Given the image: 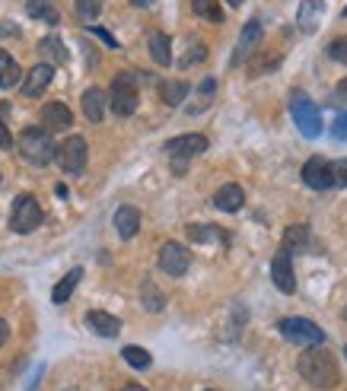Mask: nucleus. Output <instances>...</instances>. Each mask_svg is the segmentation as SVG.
Masks as SVG:
<instances>
[{
    "mask_svg": "<svg viewBox=\"0 0 347 391\" xmlns=\"http://www.w3.org/2000/svg\"><path fill=\"white\" fill-rule=\"evenodd\" d=\"M299 376L306 378L315 388H334L338 385V366H334V357L325 353L322 347H309L306 353H299L297 359Z\"/></svg>",
    "mask_w": 347,
    "mask_h": 391,
    "instance_id": "obj_1",
    "label": "nucleus"
},
{
    "mask_svg": "<svg viewBox=\"0 0 347 391\" xmlns=\"http://www.w3.org/2000/svg\"><path fill=\"white\" fill-rule=\"evenodd\" d=\"M20 153H22V159L32 165H48L51 159H55L57 146L45 128H26L20 134Z\"/></svg>",
    "mask_w": 347,
    "mask_h": 391,
    "instance_id": "obj_2",
    "label": "nucleus"
},
{
    "mask_svg": "<svg viewBox=\"0 0 347 391\" xmlns=\"http://www.w3.org/2000/svg\"><path fill=\"white\" fill-rule=\"evenodd\" d=\"M290 115H293V124L299 128L303 137H319L322 134V111L313 99L306 96V92H293L290 96Z\"/></svg>",
    "mask_w": 347,
    "mask_h": 391,
    "instance_id": "obj_3",
    "label": "nucleus"
},
{
    "mask_svg": "<svg viewBox=\"0 0 347 391\" xmlns=\"http://www.w3.org/2000/svg\"><path fill=\"white\" fill-rule=\"evenodd\" d=\"M42 220H45L42 204L32 194H20L13 200V210H10V229L13 233H32V229L42 226Z\"/></svg>",
    "mask_w": 347,
    "mask_h": 391,
    "instance_id": "obj_4",
    "label": "nucleus"
},
{
    "mask_svg": "<svg viewBox=\"0 0 347 391\" xmlns=\"http://www.w3.org/2000/svg\"><path fill=\"white\" fill-rule=\"evenodd\" d=\"M137 90H134V74H118L115 83H111V92H109V105L118 118H131L137 111Z\"/></svg>",
    "mask_w": 347,
    "mask_h": 391,
    "instance_id": "obj_5",
    "label": "nucleus"
},
{
    "mask_svg": "<svg viewBox=\"0 0 347 391\" xmlns=\"http://www.w3.org/2000/svg\"><path fill=\"white\" fill-rule=\"evenodd\" d=\"M204 150H207V137L204 134H182V137H172L166 144V153L175 159V172H182L188 159L201 156Z\"/></svg>",
    "mask_w": 347,
    "mask_h": 391,
    "instance_id": "obj_6",
    "label": "nucleus"
},
{
    "mask_svg": "<svg viewBox=\"0 0 347 391\" xmlns=\"http://www.w3.org/2000/svg\"><path fill=\"white\" fill-rule=\"evenodd\" d=\"M278 331L290 343H309V347H319V343L325 341V334H322L319 324L306 322V318H284V322L278 324Z\"/></svg>",
    "mask_w": 347,
    "mask_h": 391,
    "instance_id": "obj_7",
    "label": "nucleus"
},
{
    "mask_svg": "<svg viewBox=\"0 0 347 391\" xmlns=\"http://www.w3.org/2000/svg\"><path fill=\"white\" fill-rule=\"evenodd\" d=\"M57 165H61L67 175H80L86 169V140L83 137H67L55 153Z\"/></svg>",
    "mask_w": 347,
    "mask_h": 391,
    "instance_id": "obj_8",
    "label": "nucleus"
},
{
    "mask_svg": "<svg viewBox=\"0 0 347 391\" xmlns=\"http://www.w3.org/2000/svg\"><path fill=\"white\" fill-rule=\"evenodd\" d=\"M160 268L166 270L169 277H182L188 268H191V252L179 242H166L160 248Z\"/></svg>",
    "mask_w": 347,
    "mask_h": 391,
    "instance_id": "obj_9",
    "label": "nucleus"
},
{
    "mask_svg": "<svg viewBox=\"0 0 347 391\" xmlns=\"http://www.w3.org/2000/svg\"><path fill=\"white\" fill-rule=\"evenodd\" d=\"M303 181L309 188H319V191H332V163L325 156H313L303 165Z\"/></svg>",
    "mask_w": 347,
    "mask_h": 391,
    "instance_id": "obj_10",
    "label": "nucleus"
},
{
    "mask_svg": "<svg viewBox=\"0 0 347 391\" xmlns=\"http://www.w3.org/2000/svg\"><path fill=\"white\" fill-rule=\"evenodd\" d=\"M51 76H55V67H48V64H35V67L22 76V86H20L22 96H26V99H39L45 90H48Z\"/></svg>",
    "mask_w": 347,
    "mask_h": 391,
    "instance_id": "obj_11",
    "label": "nucleus"
},
{
    "mask_svg": "<svg viewBox=\"0 0 347 391\" xmlns=\"http://www.w3.org/2000/svg\"><path fill=\"white\" fill-rule=\"evenodd\" d=\"M271 277H274V287H278L280 293H287V296L297 293V274H293V264H290V254L287 252H280L278 258H274Z\"/></svg>",
    "mask_w": 347,
    "mask_h": 391,
    "instance_id": "obj_12",
    "label": "nucleus"
},
{
    "mask_svg": "<svg viewBox=\"0 0 347 391\" xmlns=\"http://www.w3.org/2000/svg\"><path fill=\"white\" fill-rule=\"evenodd\" d=\"M258 39H261V22L258 20H252V22H245V29H243V39H239V45H236V51H233V67H239V64H245L249 61V55H252V48L258 45Z\"/></svg>",
    "mask_w": 347,
    "mask_h": 391,
    "instance_id": "obj_13",
    "label": "nucleus"
},
{
    "mask_svg": "<svg viewBox=\"0 0 347 391\" xmlns=\"http://www.w3.org/2000/svg\"><path fill=\"white\" fill-rule=\"evenodd\" d=\"M42 124H45V130H67L70 124H74V111L67 109L64 102H48L42 109Z\"/></svg>",
    "mask_w": 347,
    "mask_h": 391,
    "instance_id": "obj_14",
    "label": "nucleus"
},
{
    "mask_svg": "<svg viewBox=\"0 0 347 391\" xmlns=\"http://www.w3.org/2000/svg\"><path fill=\"white\" fill-rule=\"evenodd\" d=\"M115 229H118L121 239H134L140 229V210L131 204H121L118 210H115Z\"/></svg>",
    "mask_w": 347,
    "mask_h": 391,
    "instance_id": "obj_15",
    "label": "nucleus"
},
{
    "mask_svg": "<svg viewBox=\"0 0 347 391\" xmlns=\"http://www.w3.org/2000/svg\"><path fill=\"white\" fill-rule=\"evenodd\" d=\"M86 324H90L99 337H118L121 334V322H118V318L109 315V312H99V309L86 312Z\"/></svg>",
    "mask_w": 347,
    "mask_h": 391,
    "instance_id": "obj_16",
    "label": "nucleus"
},
{
    "mask_svg": "<svg viewBox=\"0 0 347 391\" xmlns=\"http://www.w3.org/2000/svg\"><path fill=\"white\" fill-rule=\"evenodd\" d=\"M322 10H325V4H322V0H303V4H299V13H297V22H299V29H303L306 35H313L315 29H319V20H322Z\"/></svg>",
    "mask_w": 347,
    "mask_h": 391,
    "instance_id": "obj_17",
    "label": "nucleus"
},
{
    "mask_svg": "<svg viewBox=\"0 0 347 391\" xmlns=\"http://www.w3.org/2000/svg\"><path fill=\"white\" fill-rule=\"evenodd\" d=\"M80 102H83V115H86V121L99 124V121L105 118V105H109V96H105L102 90H96V86H93V90H86Z\"/></svg>",
    "mask_w": 347,
    "mask_h": 391,
    "instance_id": "obj_18",
    "label": "nucleus"
},
{
    "mask_svg": "<svg viewBox=\"0 0 347 391\" xmlns=\"http://www.w3.org/2000/svg\"><path fill=\"white\" fill-rule=\"evenodd\" d=\"M39 57H42L48 67H57V64L67 61V48H64V41L57 39V35H45V39L39 41Z\"/></svg>",
    "mask_w": 347,
    "mask_h": 391,
    "instance_id": "obj_19",
    "label": "nucleus"
},
{
    "mask_svg": "<svg viewBox=\"0 0 347 391\" xmlns=\"http://www.w3.org/2000/svg\"><path fill=\"white\" fill-rule=\"evenodd\" d=\"M306 248H309V226H306V223L287 226V233H284V248H280V252L299 254V252H306Z\"/></svg>",
    "mask_w": 347,
    "mask_h": 391,
    "instance_id": "obj_20",
    "label": "nucleus"
},
{
    "mask_svg": "<svg viewBox=\"0 0 347 391\" xmlns=\"http://www.w3.org/2000/svg\"><path fill=\"white\" fill-rule=\"evenodd\" d=\"M243 200H245V194L239 185H223V188H217V194H214V204L220 207L223 213H236L239 207H243Z\"/></svg>",
    "mask_w": 347,
    "mask_h": 391,
    "instance_id": "obj_21",
    "label": "nucleus"
},
{
    "mask_svg": "<svg viewBox=\"0 0 347 391\" xmlns=\"http://www.w3.org/2000/svg\"><path fill=\"white\" fill-rule=\"evenodd\" d=\"M188 239L191 242H229V233L220 226H210V223H188Z\"/></svg>",
    "mask_w": 347,
    "mask_h": 391,
    "instance_id": "obj_22",
    "label": "nucleus"
},
{
    "mask_svg": "<svg viewBox=\"0 0 347 391\" xmlns=\"http://www.w3.org/2000/svg\"><path fill=\"white\" fill-rule=\"evenodd\" d=\"M83 280V268H74V270H67L64 274V280H57L55 283V289H51V302H67L70 296H74V289H76V283Z\"/></svg>",
    "mask_w": 347,
    "mask_h": 391,
    "instance_id": "obj_23",
    "label": "nucleus"
},
{
    "mask_svg": "<svg viewBox=\"0 0 347 391\" xmlns=\"http://www.w3.org/2000/svg\"><path fill=\"white\" fill-rule=\"evenodd\" d=\"M150 57L160 67H169L172 64V41H169L166 32H150Z\"/></svg>",
    "mask_w": 347,
    "mask_h": 391,
    "instance_id": "obj_24",
    "label": "nucleus"
},
{
    "mask_svg": "<svg viewBox=\"0 0 347 391\" xmlns=\"http://www.w3.org/2000/svg\"><path fill=\"white\" fill-rule=\"evenodd\" d=\"M20 80H22V70L16 64V57L7 55V51H0V86L4 90H13Z\"/></svg>",
    "mask_w": 347,
    "mask_h": 391,
    "instance_id": "obj_25",
    "label": "nucleus"
},
{
    "mask_svg": "<svg viewBox=\"0 0 347 391\" xmlns=\"http://www.w3.org/2000/svg\"><path fill=\"white\" fill-rule=\"evenodd\" d=\"M26 13L32 16V20L48 22V26H57V22H61V13L51 7L48 0H29V4H26Z\"/></svg>",
    "mask_w": 347,
    "mask_h": 391,
    "instance_id": "obj_26",
    "label": "nucleus"
},
{
    "mask_svg": "<svg viewBox=\"0 0 347 391\" xmlns=\"http://www.w3.org/2000/svg\"><path fill=\"white\" fill-rule=\"evenodd\" d=\"M188 90H191L188 83L169 80V83H163V86H160V99H163L166 105H182V102L188 99Z\"/></svg>",
    "mask_w": 347,
    "mask_h": 391,
    "instance_id": "obj_27",
    "label": "nucleus"
},
{
    "mask_svg": "<svg viewBox=\"0 0 347 391\" xmlns=\"http://www.w3.org/2000/svg\"><path fill=\"white\" fill-rule=\"evenodd\" d=\"M191 10L207 22H223V10L217 0H191Z\"/></svg>",
    "mask_w": 347,
    "mask_h": 391,
    "instance_id": "obj_28",
    "label": "nucleus"
},
{
    "mask_svg": "<svg viewBox=\"0 0 347 391\" xmlns=\"http://www.w3.org/2000/svg\"><path fill=\"white\" fill-rule=\"evenodd\" d=\"M121 357H125V363L131 366V369H150L153 366V357L147 350H140V347H125Z\"/></svg>",
    "mask_w": 347,
    "mask_h": 391,
    "instance_id": "obj_29",
    "label": "nucleus"
},
{
    "mask_svg": "<svg viewBox=\"0 0 347 391\" xmlns=\"http://www.w3.org/2000/svg\"><path fill=\"white\" fill-rule=\"evenodd\" d=\"M76 4V16L86 22H93L99 16V10H102V0H74Z\"/></svg>",
    "mask_w": 347,
    "mask_h": 391,
    "instance_id": "obj_30",
    "label": "nucleus"
},
{
    "mask_svg": "<svg viewBox=\"0 0 347 391\" xmlns=\"http://www.w3.org/2000/svg\"><path fill=\"white\" fill-rule=\"evenodd\" d=\"M144 306L150 312H160L163 309V296L156 293V287H153V283H144Z\"/></svg>",
    "mask_w": 347,
    "mask_h": 391,
    "instance_id": "obj_31",
    "label": "nucleus"
},
{
    "mask_svg": "<svg viewBox=\"0 0 347 391\" xmlns=\"http://www.w3.org/2000/svg\"><path fill=\"white\" fill-rule=\"evenodd\" d=\"M204 57H207V48H204V45H195V48H188L185 51V57H182V67H195V64H201Z\"/></svg>",
    "mask_w": 347,
    "mask_h": 391,
    "instance_id": "obj_32",
    "label": "nucleus"
},
{
    "mask_svg": "<svg viewBox=\"0 0 347 391\" xmlns=\"http://www.w3.org/2000/svg\"><path fill=\"white\" fill-rule=\"evenodd\" d=\"M332 185L334 188H344L347 185V159H338V163H332Z\"/></svg>",
    "mask_w": 347,
    "mask_h": 391,
    "instance_id": "obj_33",
    "label": "nucleus"
},
{
    "mask_svg": "<svg viewBox=\"0 0 347 391\" xmlns=\"http://www.w3.org/2000/svg\"><path fill=\"white\" fill-rule=\"evenodd\" d=\"M328 57H332V61H338V64H347V39L332 41V45H328Z\"/></svg>",
    "mask_w": 347,
    "mask_h": 391,
    "instance_id": "obj_34",
    "label": "nucleus"
},
{
    "mask_svg": "<svg viewBox=\"0 0 347 391\" xmlns=\"http://www.w3.org/2000/svg\"><path fill=\"white\" fill-rule=\"evenodd\" d=\"M332 137L347 140V111H341V115L332 121Z\"/></svg>",
    "mask_w": 347,
    "mask_h": 391,
    "instance_id": "obj_35",
    "label": "nucleus"
},
{
    "mask_svg": "<svg viewBox=\"0 0 347 391\" xmlns=\"http://www.w3.org/2000/svg\"><path fill=\"white\" fill-rule=\"evenodd\" d=\"M198 92H201V99H204V102H207V99L217 92V80H214V76H207V80L201 83V90H198Z\"/></svg>",
    "mask_w": 347,
    "mask_h": 391,
    "instance_id": "obj_36",
    "label": "nucleus"
},
{
    "mask_svg": "<svg viewBox=\"0 0 347 391\" xmlns=\"http://www.w3.org/2000/svg\"><path fill=\"white\" fill-rule=\"evenodd\" d=\"M10 146H13V137L7 130V121H0V150H10Z\"/></svg>",
    "mask_w": 347,
    "mask_h": 391,
    "instance_id": "obj_37",
    "label": "nucleus"
},
{
    "mask_svg": "<svg viewBox=\"0 0 347 391\" xmlns=\"http://www.w3.org/2000/svg\"><path fill=\"white\" fill-rule=\"evenodd\" d=\"M93 35H99V39H102V41H105V45H109V48H118V41L111 39V35H109V32H105V29H93Z\"/></svg>",
    "mask_w": 347,
    "mask_h": 391,
    "instance_id": "obj_38",
    "label": "nucleus"
},
{
    "mask_svg": "<svg viewBox=\"0 0 347 391\" xmlns=\"http://www.w3.org/2000/svg\"><path fill=\"white\" fill-rule=\"evenodd\" d=\"M334 96H338V99H341V102H344V105H347V76H344V80H341V83H338V90H334Z\"/></svg>",
    "mask_w": 347,
    "mask_h": 391,
    "instance_id": "obj_39",
    "label": "nucleus"
},
{
    "mask_svg": "<svg viewBox=\"0 0 347 391\" xmlns=\"http://www.w3.org/2000/svg\"><path fill=\"white\" fill-rule=\"evenodd\" d=\"M7 337H10V328H7V322H4V318H0V347H4V343H7Z\"/></svg>",
    "mask_w": 347,
    "mask_h": 391,
    "instance_id": "obj_40",
    "label": "nucleus"
},
{
    "mask_svg": "<svg viewBox=\"0 0 347 391\" xmlns=\"http://www.w3.org/2000/svg\"><path fill=\"white\" fill-rule=\"evenodd\" d=\"M7 115H10V105L0 102V121H7Z\"/></svg>",
    "mask_w": 347,
    "mask_h": 391,
    "instance_id": "obj_41",
    "label": "nucleus"
},
{
    "mask_svg": "<svg viewBox=\"0 0 347 391\" xmlns=\"http://www.w3.org/2000/svg\"><path fill=\"white\" fill-rule=\"evenodd\" d=\"M134 7H153V4H156V0H131Z\"/></svg>",
    "mask_w": 347,
    "mask_h": 391,
    "instance_id": "obj_42",
    "label": "nucleus"
},
{
    "mask_svg": "<svg viewBox=\"0 0 347 391\" xmlns=\"http://www.w3.org/2000/svg\"><path fill=\"white\" fill-rule=\"evenodd\" d=\"M121 391H147V388H144V385H125Z\"/></svg>",
    "mask_w": 347,
    "mask_h": 391,
    "instance_id": "obj_43",
    "label": "nucleus"
},
{
    "mask_svg": "<svg viewBox=\"0 0 347 391\" xmlns=\"http://www.w3.org/2000/svg\"><path fill=\"white\" fill-rule=\"evenodd\" d=\"M229 4H233V7H239V4H243V0H229Z\"/></svg>",
    "mask_w": 347,
    "mask_h": 391,
    "instance_id": "obj_44",
    "label": "nucleus"
},
{
    "mask_svg": "<svg viewBox=\"0 0 347 391\" xmlns=\"http://www.w3.org/2000/svg\"><path fill=\"white\" fill-rule=\"evenodd\" d=\"M344 357H347V347H344Z\"/></svg>",
    "mask_w": 347,
    "mask_h": 391,
    "instance_id": "obj_45",
    "label": "nucleus"
},
{
    "mask_svg": "<svg viewBox=\"0 0 347 391\" xmlns=\"http://www.w3.org/2000/svg\"><path fill=\"white\" fill-rule=\"evenodd\" d=\"M207 391H214V388H207Z\"/></svg>",
    "mask_w": 347,
    "mask_h": 391,
    "instance_id": "obj_46",
    "label": "nucleus"
},
{
    "mask_svg": "<svg viewBox=\"0 0 347 391\" xmlns=\"http://www.w3.org/2000/svg\"><path fill=\"white\" fill-rule=\"evenodd\" d=\"M0 179H4V175H0Z\"/></svg>",
    "mask_w": 347,
    "mask_h": 391,
    "instance_id": "obj_47",
    "label": "nucleus"
}]
</instances>
